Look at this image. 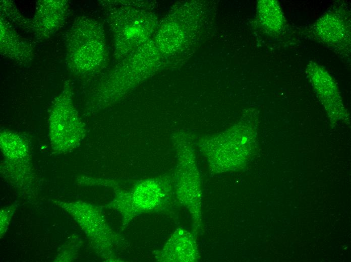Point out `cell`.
<instances>
[{
	"instance_id": "6da1fadb",
	"label": "cell",
	"mask_w": 351,
	"mask_h": 262,
	"mask_svg": "<svg viewBox=\"0 0 351 262\" xmlns=\"http://www.w3.org/2000/svg\"><path fill=\"white\" fill-rule=\"evenodd\" d=\"M96 22L78 17L66 33V63L73 73L96 71L103 63L105 46L103 33Z\"/></svg>"
},
{
	"instance_id": "7a4b0ae2",
	"label": "cell",
	"mask_w": 351,
	"mask_h": 262,
	"mask_svg": "<svg viewBox=\"0 0 351 262\" xmlns=\"http://www.w3.org/2000/svg\"><path fill=\"white\" fill-rule=\"evenodd\" d=\"M48 132L53 150L68 152L76 148L86 134L84 124L74 105L72 84H64L61 92L53 100L48 111Z\"/></svg>"
},
{
	"instance_id": "3957f363",
	"label": "cell",
	"mask_w": 351,
	"mask_h": 262,
	"mask_svg": "<svg viewBox=\"0 0 351 262\" xmlns=\"http://www.w3.org/2000/svg\"><path fill=\"white\" fill-rule=\"evenodd\" d=\"M69 12L67 1H39L31 20L30 32L38 41L49 39L63 27Z\"/></svg>"
},
{
	"instance_id": "277c9868",
	"label": "cell",
	"mask_w": 351,
	"mask_h": 262,
	"mask_svg": "<svg viewBox=\"0 0 351 262\" xmlns=\"http://www.w3.org/2000/svg\"><path fill=\"white\" fill-rule=\"evenodd\" d=\"M310 76L330 119L345 120L347 115L346 112L337 88L331 78L321 69L310 73Z\"/></svg>"
},
{
	"instance_id": "5b68a950",
	"label": "cell",
	"mask_w": 351,
	"mask_h": 262,
	"mask_svg": "<svg viewBox=\"0 0 351 262\" xmlns=\"http://www.w3.org/2000/svg\"><path fill=\"white\" fill-rule=\"evenodd\" d=\"M1 54L22 64H27L33 58L32 46L24 40L11 26V23L1 17Z\"/></svg>"
},
{
	"instance_id": "8992f818",
	"label": "cell",
	"mask_w": 351,
	"mask_h": 262,
	"mask_svg": "<svg viewBox=\"0 0 351 262\" xmlns=\"http://www.w3.org/2000/svg\"><path fill=\"white\" fill-rule=\"evenodd\" d=\"M1 17L10 23H13L20 27L30 30L31 20L24 17L11 1H1Z\"/></svg>"
},
{
	"instance_id": "52a82bcc",
	"label": "cell",
	"mask_w": 351,
	"mask_h": 262,
	"mask_svg": "<svg viewBox=\"0 0 351 262\" xmlns=\"http://www.w3.org/2000/svg\"><path fill=\"white\" fill-rule=\"evenodd\" d=\"M263 2L259 6V15L263 22L269 27L273 28L276 26L274 22L277 25L280 26L281 25L276 22L277 20L281 22V15L278 10L277 6L274 5V3L270 2V1H265H265Z\"/></svg>"
}]
</instances>
